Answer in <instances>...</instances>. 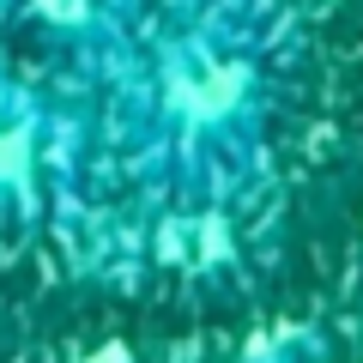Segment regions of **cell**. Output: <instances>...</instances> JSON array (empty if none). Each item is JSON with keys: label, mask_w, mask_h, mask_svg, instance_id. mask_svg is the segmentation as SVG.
Segmentation results:
<instances>
[{"label": "cell", "mask_w": 363, "mask_h": 363, "mask_svg": "<svg viewBox=\"0 0 363 363\" xmlns=\"http://www.w3.org/2000/svg\"><path fill=\"white\" fill-rule=\"evenodd\" d=\"M145 116L182 164L242 157L267 116V67L218 18L164 37L145 73Z\"/></svg>", "instance_id": "6da1fadb"}, {"label": "cell", "mask_w": 363, "mask_h": 363, "mask_svg": "<svg viewBox=\"0 0 363 363\" xmlns=\"http://www.w3.org/2000/svg\"><path fill=\"white\" fill-rule=\"evenodd\" d=\"M49 152V109L30 85L0 73V206H30Z\"/></svg>", "instance_id": "7a4b0ae2"}, {"label": "cell", "mask_w": 363, "mask_h": 363, "mask_svg": "<svg viewBox=\"0 0 363 363\" xmlns=\"http://www.w3.org/2000/svg\"><path fill=\"white\" fill-rule=\"evenodd\" d=\"M25 18L37 25V37L67 43V49H85V55L116 43L109 0H25Z\"/></svg>", "instance_id": "3957f363"}, {"label": "cell", "mask_w": 363, "mask_h": 363, "mask_svg": "<svg viewBox=\"0 0 363 363\" xmlns=\"http://www.w3.org/2000/svg\"><path fill=\"white\" fill-rule=\"evenodd\" d=\"M79 363H133V357H128V351H121V345H97V351H85V357H79Z\"/></svg>", "instance_id": "277c9868"}]
</instances>
